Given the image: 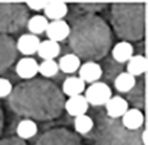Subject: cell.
Instances as JSON below:
<instances>
[{
  "label": "cell",
  "instance_id": "277c9868",
  "mask_svg": "<svg viewBox=\"0 0 148 145\" xmlns=\"http://www.w3.org/2000/svg\"><path fill=\"white\" fill-rule=\"evenodd\" d=\"M96 121V129L88 134L92 145H144L142 131L126 130L120 121L109 118L105 113H100Z\"/></svg>",
  "mask_w": 148,
  "mask_h": 145
},
{
  "label": "cell",
  "instance_id": "d4e9b609",
  "mask_svg": "<svg viewBox=\"0 0 148 145\" xmlns=\"http://www.w3.org/2000/svg\"><path fill=\"white\" fill-rule=\"evenodd\" d=\"M37 125L35 121L32 120H28V118H24L22 120L17 126V138H19L21 140H27V139H31L33 138L35 135L37 134Z\"/></svg>",
  "mask_w": 148,
  "mask_h": 145
},
{
  "label": "cell",
  "instance_id": "8992f818",
  "mask_svg": "<svg viewBox=\"0 0 148 145\" xmlns=\"http://www.w3.org/2000/svg\"><path fill=\"white\" fill-rule=\"evenodd\" d=\"M35 145H82V141L74 131L56 127L44 132L37 139Z\"/></svg>",
  "mask_w": 148,
  "mask_h": 145
},
{
  "label": "cell",
  "instance_id": "83f0119b",
  "mask_svg": "<svg viewBox=\"0 0 148 145\" xmlns=\"http://www.w3.org/2000/svg\"><path fill=\"white\" fill-rule=\"evenodd\" d=\"M59 71V66L55 60H44L41 64H38V73L44 78H52Z\"/></svg>",
  "mask_w": 148,
  "mask_h": 145
},
{
  "label": "cell",
  "instance_id": "3957f363",
  "mask_svg": "<svg viewBox=\"0 0 148 145\" xmlns=\"http://www.w3.org/2000/svg\"><path fill=\"white\" fill-rule=\"evenodd\" d=\"M111 24L123 41H139L146 31V1L112 3Z\"/></svg>",
  "mask_w": 148,
  "mask_h": 145
},
{
  "label": "cell",
  "instance_id": "e0dca14e",
  "mask_svg": "<svg viewBox=\"0 0 148 145\" xmlns=\"http://www.w3.org/2000/svg\"><path fill=\"white\" fill-rule=\"evenodd\" d=\"M111 54H112V59L116 63H119V64L128 63L129 59L134 55V48L130 42L120 41L112 47Z\"/></svg>",
  "mask_w": 148,
  "mask_h": 145
},
{
  "label": "cell",
  "instance_id": "7a4b0ae2",
  "mask_svg": "<svg viewBox=\"0 0 148 145\" xmlns=\"http://www.w3.org/2000/svg\"><path fill=\"white\" fill-rule=\"evenodd\" d=\"M69 46L81 60L95 61L106 57L112 44V33L103 18L96 14L72 17Z\"/></svg>",
  "mask_w": 148,
  "mask_h": 145
},
{
  "label": "cell",
  "instance_id": "52a82bcc",
  "mask_svg": "<svg viewBox=\"0 0 148 145\" xmlns=\"http://www.w3.org/2000/svg\"><path fill=\"white\" fill-rule=\"evenodd\" d=\"M111 97H112V91L103 82H96L93 84H91L86 89V95H84L88 104L95 106V107L105 106L106 102Z\"/></svg>",
  "mask_w": 148,
  "mask_h": 145
},
{
  "label": "cell",
  "instance_id": "30bf717a",
  "mask_svg": "<svg viewBox=\"0 0 148 145\" xmlns=\"http://www.w3.org/2000/svg\"><path fill=\"white\" fill-rule=\"evenodd\" d=\"M79 76L78 78L83 80L84 83H89V84H93L100 80V78L102 76V67L98 63L95 61H86L84 64H81L78 69Z\"/></svg>",
  "mask_w": 148,
  "mask_h": 145
},
{
  "label": "cell",
  "instance_id": "f1b7e54d",
  "mask_svg": "<svg viewBox=\"0 0 148 145\" xmlns=\"http://www.w3.org/2000/svg\"><path fill=\"white\" fill-rule=\"evenodd\" d=\"M13 91V84L5 78H0V98L9 97Z\"/></svg>",
  "mask_w": 148,
  "mask_h": 145
},
{
  "label": "cell",
  "instance_id": "4dcf8cb0",
  "mask_svg": "<svg viewBox=\"0 0 148 145\" xmlns=\"http://www.w3.org/2000/svg\"><path fill=\"white\" fill-rule=\"evenodd\" d=\"M46 3H47V1H26V3H24V5H26L28 9L40 12V10H44Z\"/></svg>",
  "mask_w": 148,
  "mask_h": 145
},
{
  "label": "cell",
  "instance_id": "44dd1931",
  "mask_svg": "<svg viewBox=\"0 0 148 145\" xmlns=\"http://www.w3.org/2000/svg\"><path fill=\"white\" fill-rule=\"evenodd\" d=\"M147 70V60L143 55H133L128 61L126 73L135 76H140Z\"/></svg>",
  "mask_w": 148,
  "mask_h": 145
},
{
  "label": "cell",
  "instance_id": "5b68a950",
  "mask_svg": "<svg viewBox=\"0 0 148 145\" xmlns=\"http://www.w3.org/2000/svg\"><path fill=\"white\" fill-rule=\"evenodd\" d=\"M28 9L21 1H0V35L19 32L27 26Z\"/></svg>",
  "mask_w": 148,
  "mask_h": 145
},
{
  "label": "cell",
  "instance_id": "4fadbf2b",
  "mask_svg": "<svg viewBox=\"0 0 148 145\" xmlns=\"http://www.w3.org/2000/svg\"><path fill=\"white\" fill-rule=\"evenodd\" d=\"M121 126L129 131H138L142 129L144 123V116L143 112L137 108L128 110L121 117Z\"/></svg>",
  "mask_w": 148,
  "mask_h": 145
},
{
  "label": "cell",
  "instance_id": "7402d4cb",
  "mask_svg": "<svg viewBox=\"0 0 148 145\" xmlns=\"http://www.w3.org/2000/svg\"><path fill=\"white\" fill-rule=\"evenodd\" d=\"M58 66H59V70H61L63 73L73 74L78 71L79 66H81V59L75 56L74 54H66L60 57Z\"/></svg>",
  "mask_w": 148,
  "mask_h": 145
},
{
  "label": "cell",
  "instance_id": "8fae6325",
  "mask_svg": "<svg viewBox=\"0 0 148 145\" xmlns=\"http://www.w3.org/2000/svg\"><path fill=\"white\" fill-rule=\"evenodd\" d=\"M106 115L109 118L118 120L121 118L123 115L129 110V104L125 101V98L120 97V95H112L109 101L106 102Z\"/></svg>",
  "mask_w": 148,
  "mask_h": 145
},
{
  "label": "cell",
  "instance_id": "484cf974",
  "mask_svg": "<svg viewBox=\"0 0 148 145\" xmlns=\"http://www.w3.org/2000/svg\"><path fill=\"white\" fill-rule=\"evenodd\" d=\"M74 129L78 134L88 135L95 129V121L88 115H82L78 117H74Z\"/></svg>",
  "mask_w": 148,
  "mask_h": 145
},
{
  "label": "cell",
  "instance_id": "cb8c5ba5",
  "mask_svg": "<svg viewBox=\"0 0 148 145\" xmlns=\"http://www.w3.org/2000/svg\"><path fill=\"white\" fill-rule=\"evenodd\" d=\"M137 84V80L133 75L128 74L126 71L120 73L114 80V85H115L116 91H119L120 93H128L134 88V85Z\"/></svg>",
  "mask_w": 148,
  "mask_h": 145
},
{
  "label": "cell",
  "instance_id": "6da1fadb",
  "mask_svg": "<svg viewBox=\"0 0 148 145\" xmlns=\"http://www.w3.org/2000/svg\"><path fill=\"white\" fill-rule=\"evenodd\" d=\"M8 103L18 116L32 121H50L63 113L65 98L55 83L31 79L15 85Z\"/></svg>",
  "mask_w": 148,
  "mask_h": 145
},
{
  "label": "cell",
  "instance_id": "7c38bea8",
  "mask_svg": "<svg viewBox=\"0 0 148 145\" xmlns=\"http://www.w3.org/2000/svg\"><path fill=\"white\" fill-rule=\"evenodd\" d=\"M15 73L21 79H35V76L38 74V64L32 57H23L15 65Z\"/></svg>",
  "mask_w": 148,
  "mask_h": 145
},
{
  "label": "cell",
  "instance_id": "ba28073f",
  "mask_svg": "<svg viewBox=\"0 0 148 145\" xmlns=\"http://www.w3.org/2000/svg\"><path fill=\"white\" fill-rule=\"evenodd\" d=\"M15 42L10 36L0 35V74L5 73L17 59Z\"/></svg>",
  "mask_w": 148,
  "mask_h": 145
},
{
  "label": "cell",
  "instance_id": "9c48e42d",
  "mask_svg": "<svg viewBox=\"0 0 148 145\" xmlns=\"http://www.w3.org/2000/svg\"><path fill=\"white\" fill-rule=\"evenodd\" d=\"M70 33V26L69 23L65 22V20H52V22H49L47 28H46V36L50 41L58 42L59 44L60 41H64L69 37Z\"/></svg>",
  "mask_w": 148,
  "mask_h": 145
},
{
  "label": "cell",
  "instance_id": "603a6c76",
  "mask_svg": "<svg viewBox=\"0 0 148 145\" xmlns=\"http://www.w3.org/2000/svg\"><path fill=\"white\" fill-rule=\"evenodd\" d=\"M74 5V13L77 15L82 14H96V12H101L107 7V3H96V1H86V3H75Z\"/></svg>",
  "mask_w": 148,
  "mask_h": 145
},
{
  "label": "cell",
  "instance_id": "1f68e13d",
  "mask_svg": "<svg viewBox=\"0 0 148 145\" xmlns=\"http://www.w3.org/2000/svg\"><path fill=\"white\" fill-rule=\"evenodd\" d=\"M3 127H4V112H3V108L0 106V136H1Z\"/></svg>",
  "mask_w": 148,
  "mask_h": 145
},
{
  "label": "cell",
  "instance_id": "ac0fdd59",
  "mask_svg": "<svg viewBox=\"0 0 148 145\" xmlns=\"http://www.w3.org/2000/svg\"><path fill=\"white\" fill-rule=\"evenodd\" d=\"M86 89V83L81 80L78 76H69L63 83L61 93L68 97H74V95H81Z\"/></svg>",
  "mask_w": 148,
  "mask_h": 145
},
{
  "label": "cell",
  "instance_id": "9a60e30c",
  "mask_svg": "<svg viewBox=\"0 0 148 145\" xmlns=\"http://www.w3.org/2000/svg\"><path fill=\"white\" fill-rule=\"evenodd\" d=\"M40 42L41 41H40V38L37 36L26 33V35H22L18 38L15 47H17V51H19L21 54L29 56V55H33L35 52H37Z\"/></svg>",
  "mask_w": 148,
  "mask_h": 145
},
{
  "label": "cell",
  "instance_id": "5bb4252c",
  "mask_svg": "<svg viewBox=\"0 0 148 145\" xmlns=\"http://www.w3.org/2000/svg\"><path fill=\"white\" fill-rule=\"evenodd\" d=\"M88 107H89L88 102L86 101L84 95H82V94L69 97V99L65 101V104H64V110L73 117L87 115Z\"/></svg>",
  "mask_w": 148,
  "mask_h": 145
},
{
  "label": "cell",
  "instance_id": "f546056e",
  "mask_svg": "<svg viewBox=\"0 0 148 145\" xmlns=\"http://www.w3.org/2000/svg\"><path fill=\"white\" fill-rule=\"evenodd\" d=\"M0 145H27L26 141L21 140L17 136H12V138H5L3 140H0Z\"/></svg>",
  "mask_w": 148,
  "mask_h": 145
},
{
  "label": "cell",
  "instance_id": "2e32d148",
  "mask_svg": "<svg viewBox=\"0 0 148 145\" xmlns=\"http://www.w3.org/2000/svg\"><path fill=\"white\" fill-rule=\"evenodd\" d=\"M44 12L46 19L61 20L68 14V4L64 1H47Z\"/></svg>",
  "mask_w": 148,
  "mask_h": 145
},
{
  "label": "cell",
  "instance_id": "d6986e66",
  "mask_svg": "<svg viewBox=\"0 0 148 145\" xmlns=\"http://www.w3.org/2000/svg\"><path fill=\"white\" fill-rule=\"evenodd\" d=\"M126 102H130L134 106V108L137 110H142L144 108V80L137 83L134 85V88L132 89L130 92L126 93Z\"/></svg>",
  "mask_w": 148,
  "mask_h": 145
},
{
  "label": "cell",
  "instance_id": "4316f807",
  "mask_svg": "<svg viewBox=\"0 0 148 145\" xmlns=\"http://www.w3.org/2000/svg\"><path fill=\"white\" fill-rule=\"evenodd\" d=\"M49 20L46 19L44 15H33L32 18H29L28 22H27V27L31 35H41V33L46 32Z\"/></svg>",
  "mask_w": 148,
  "mask_h": 145
},
{
  "label": "cell",
  "instance_id": "ffe728a7",
  "mask_svg": "<svg viewBox=\"0 0 148 145\" xmlns=\"http://www.w3.org/2000/svg\"><path fill=\"white\" fill-rule=\"evenodd\" d=\"M37 54L44 60H54L60 54V45L58 42L50 41V39H45V41L40 42Z\"/></svg>",
  "mask_w": 148,
  "mask_h": 145
}]
</instances>
